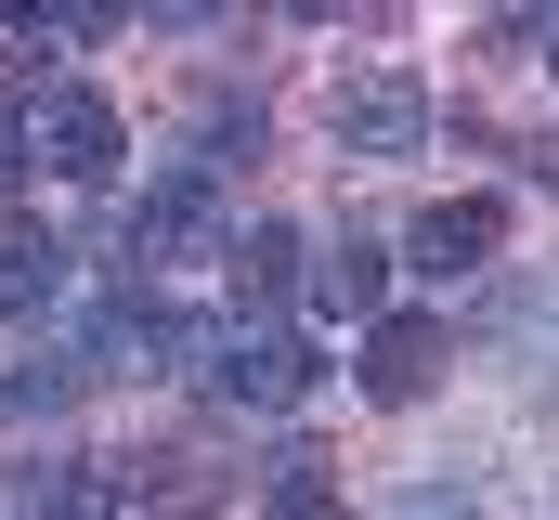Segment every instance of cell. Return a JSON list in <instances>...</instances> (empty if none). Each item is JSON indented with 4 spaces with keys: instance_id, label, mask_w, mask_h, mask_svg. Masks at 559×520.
I'll use <instances>...</instances> for the list:
<instances>
[{
    "instance_id": "obj_10",
    "label": "cell",
    "mask_w": 559,
    "mask_h": 520,
    "mask_svg": "<svg viewBox=\"0 0 559 520\" xmlns=\"http://www.w3.org/2000/svg\"><path fill=\"white\" fill-rule=\"evenodd\" d=\"M39 312H66V235L0 222V326H39Z\"/></svg>"
},
{
    "instance_id": "obj_7",
    "label": "cell",
    "mask_w": 559,
    "mask_h": 520,
    "mask_svg": "<svg viewBox=\"0 0 559 520\" xmlns=\"http://www.w3.org/2000/svg\"><path fill=\"white\" fill-rule=\"evenodd\" d=\"M429 143V92L404 66H365V79H338V156H417Z\"/></svg>"
},
{
    "instance_id": "obj_12",
    "label": "cell",
    "mask_w": 559,
    "mask_h": 520,
    "mask_svg": "<svg viewBox=\"0 0 559 520\" xmlns=\"http://www.w3.org/2000/svg\"><path fill=\"white\" fill-rule=\"evenodd\" d=\"M261 520H352V495H338V456H325V442H286L274 469H261Z\"/></svg>"
},
{
    "instance_id": "obj_4",
    "label": "cell",
    "mask_w": 559,
    "mask_h": 520,
    "mask_svg": "<svg viewBox=\"0 0 559 520\" xmlns=\"http://www.w3.org/2000/svg\"><path fill=\"white\" fill-rule=\"evenodd\" d=\"M442 365H455V326H442V312H378V326H365V352H352L365 403H429Z\"/></svg>"
},
{
    "instance_id": "obj_6",
    "label": "cell",
    "mask_w": 559,
    "mask_h": 520,
    "mask_svg": "<svg viewBox=\"0 0 559 520\" xmlns=\"http://www.w3.org/2000/svg\"><path fill=\"white\" fill-rule=\"evenodd\" d=\"M118 508H131V520H222V508H235V469H222L209 442H156V456H131Z\"/></svg>"
},
{
    "instance_id": "obj_13",
    "label": "cell",
    "mask_w": 559,
    "mask_h": 520,
    "mask_svg": "<svg viewBox=\"0 0 559 520\" xmlns=\"http://www.w3.org/2000/svg\"><path fill=\"white\" fill-rule=\"evenodd\" d=\"M79 390H92L79 352H39V365H13V378H0V429H13V416H66Z\"/></svg>"
},
{
    "instance_id": "obj_14",
    "label": "cell",
    "mask_w": 559,
    "mask_h": 520,
    "mask_svg": "<svg viewBox=\"0 0 559 520\" xmlns=\"http://www.w3.org/2000/svg\"><path fill=\"white\" fill-rule=\"evenodd\" d=\"M13 182H26V118L0 105V196H13Z\"/></svg>"
},
{
    "instance_id": "obj_11",
    "label": "cell",
    "mask_w": 559,
    "mask_h": 520,
    "mask_svg": "<svg viewBox=\"0 0 559 520\" xmlns=\"http://www.w3.org/2000/svg\"><path fill=\"white\" fill-rule=\"evenodd\" d=\"M13 520H118V482L92 456H26L13 469Z\"/></svg>"
},
{
    "instance_id": "obj_16",
    "label": "cell",
    "mask_w": 559,
    "mask_h": 520,
    "mask_svg": "<svg viewBox=\"0 0 559 520\" xmlns=\"http://www.w3.org/2000/svg\"><path fill=\"white\" fill-rule=\"evenodd\" d=\"M547 66H559V26H547Z\"/></svg>"
},
{
    "instance_id": "obj_2",
    "label": "cell",
    "mask_w": 559,
    "mask_h": 520,
    "mask_svg": "<svg viewBox=\"0 0 559 520\" xmlns=\"http://www.w3.org/2000/svg\"><path fill=\"white\" fill-rule=\"evenodd\" d=\"M182 378L209 390V403H235V416H286V403H312L325 352L299 326H195V365Z\"/></svg>"
},
{
    "instance_id": "obj_8",
    "label": "cell",
    "mask_w": 559,
    "mask_h": 520,
    "mask_svg": "<svg viewBox=\"0 0 559 520\" xmlns=\"http://www.w3.org/2000/svg\"><path fill=\"white\" fill-rule=\"evenodd\" d=\"M222 260H235V326H261V312H286V299L312 286V248H299L286 222H248Z\"/></svg>"
},
{
    "instance_id": "obj_9",
    "label": "cell",
    "mask_w": 559,
    "mask_h": 520,
    "mask_svg": "<svg viewBox=\"0 0 559 520\" xmlns=\"http://www.w3.org/2000/svg\"><path fill=\"white\" fill-rule=\"evenodd\" d=\"M299 299H312V312H338V326H378V312H391V248H378V235H338V248L312 260V286H299Z\"/></svg>"
},
{
    "instance_id": "obj_1",
    "label": "cell",
    "mask_w": 559,
    "mask_h": 520,
    "mask_svg": "<svg viewBox=\"0 0 559 520\" xmlns=\"http://www.w3.org/2000/svg\"><path fill=\"white\" fill-rule=\"evenodd\" d=\"M222 248H235V209H222V182H209L195 156H169L131 209H118V286H131V299H156L169 260H222Z\"/></svg>"
},
{
    "instance_id": "obj_3",
    "label": "cell",
    "mask_w": 559,
    "mask_h": 520,
    "mask_svg": "<svg viewBox=\"0 0 559 520\" xmlns=\"http://www.w3.org/2000/svg\"><path fill=\"white\" fill-rule=\"evenodd\" d=\"M13 118H26V169H52V182H118V156H131L118 105H105V92H79V79H39Z\"/></svg>"
},
{
    "instance_id": "obj_15",
    "label": "cell",
    "mask_w": 559,
    "mask_h": 520,
    "mask_svg": "<svg viewBox=\"0 0 559 520\" xmlns=\"http://www.w3.org/2000/svg\"><path fill=\"white\" fill-rule=\"evenodd\" d=\"M534 182H547V196H559V130H547V143H534Z\"/></svg>"
},
{
    "instance_id": "obj_5",
    "label": "cell",
    "mask_w": 559,
    "mask_h": 520,
    "mask_svg": "<svg viewBox=\"0 0 559 520\" xmlns=\"http://www.w3.org/2000/svg\"><path fill=\"white\" fill-rule=\"evenodd\" d=\"M495 248H508V209H495V196H429L417 222H404V260H417L429 286H468V273H495Z\"/></svg>"
}]
</instances>
